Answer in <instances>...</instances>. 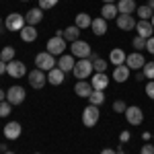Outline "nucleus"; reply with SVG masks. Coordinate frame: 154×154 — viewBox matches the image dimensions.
Here are the masks:
<instances>
[{
  "instance_id": "obj_10",
  "label": "nucleus",
  "mask_w": 154,
  "mask_h": 154,
  "mask_svg": "<svg viewBox=\"0 0 154 154\" xmlns=\"http://www.w3.org/2000/svg\"><path fill=\"white\" fill-rule=\"evenodd\" d=\"M6 74H8L11 78H23L25 74H27L25 62H19V60H12V62H8V66H6Z\"/></svg>"
},
{
  "instance_id": "obj_6",
  "label": "nucleus",
  "mask_w": 154,
  "mask_h": 154,
  "mask_svg": "<svg viewBox=\"0 0 154 154\" xmlns=\"http://www.w3.org/2000/svg\"><path fill=\"white\" fill-rule=\"evenodd\" d=\"M25 97H27V93H25L23 86H19V84H12L11 88L6 91V101H8L12 107L14 105H23Z\"/></svg>"
},
{
  "instance_id": "obj_38",
  "label": "nucleus",
  "mask_w": 154,
  "mask_h": 154,
  "mask_svg": "<svg viewBox=\"0 0 154 154\" xmlns=\"http://www.w3.org/2000/svg\"><path fill=\"white\" fill-rule=\"evenodd\" d=\"M146 95H148V97L154 101V80H150V82L146 84Z\"/></svg>"
},
{
  "instance_id": "obj_35",
  "label": "nucleus",
  "mask_w": 154,
  "mask_h": 154,
  "mask_svg": "<svg viewBox=\"0 0 154 154\" xmlns=\"http://www.w3.org/2000/svg\"><path fill=\"white\" fill-rule=\"evenodd\" d=\"M58 2L60 0H39V8H41V11H49V8H54Z\"/></svg>"
},
{
  "instance_id": "obj_11",
  "label": "nucleus",
  "mask_w": 154,
  "mask_h": 154,
  "mask_svg": "<svg viewBox=\"0 0 154 154\" xmlns=\"http://www.w3.org/2000/svg\"><path fill=\"white\" fill-rule=\"evenodd\" d=\"M144 64H146V60H144V56L140 54V51H134V54H130L128 56V60H125V66L130 68V70H142Z\"/></svg>"
},
{
  "instance_id": "obj_51",
  "label": "nucleus",
  "mask_w": 154,
  "mask_h": 154,
  "mask_svg": "<svg viewBox=\"0 0 154 154\" xmlns=\"http://www.w3.org/2000/svg\"><path fill=\"white\" fill-rule=\"evenodd\" d=\"M35 154H41V152H35Z\"/></svg>"
},
{
  "instance_id": "obj_17",
  "label": "nucleus",
  "mask_w": 154,
  "mask_h": 154,
  "mask_svg": "<svg viewBox=\"0 0 154 154\" xmlns=\"http://www.w3.org/2000/svg\"><path fill=\"white\" fill-rule=\"evenodd\" d=\"M125 60H128V54H125L121 48H115V49L109 51V62H111L113 66H121V64H125Z\"/></svg>"
},
{
  "instance_id": "obj_48",
  "label": "nucleus",
  "mask_w": 154,
  "mask_h": 154,
  "mask_svg": "<svg viewBox=\"0 0 154 154\" xmlns=\"http://www.w3.org/2000/svg\"><path fill=\"white\" fill-rule=\"evenodd\" d=\"M4 154H14V152H11V150H6V152H4Z\"/></svg>"
},
{
  "instance_id": "obj_23",
  "label": "nucleus",
  "mask_w": 154,
  "mask_h": 154,
  "mask_svg": "<svg viewBox=\"0 0 154 154\" xmlns=\"http://www.w3.org/2000/svg\"><path fill=\"white\" fill-rule=\"evenodd\" d=\"M74 25L82 31V29H88L91 25H93V17L88 14V12H78L76 14V21H74Z\"/></svg>"
},
{
  "instance_id": "obj_2",
  "label": "nucleus",
  "mask_w": 154,
  "mask_h": 154,
  "mask_svg": "<svg viewBox=\"0 0 154 154\" xmlns=\"http://www.w3.org/2000/svg\"><path fill=\"white\" fill-rule=\"evenodd\" d=\"M58 66V62H56V56H51L49 51H39L35 56V68L43 72H49L51 68H56Z\"/></svg>"
},
{
  "instance_id": "obj_46",
  "label": "nucleus",
  "mask_w": 154,
  "mask_h": 154,
  "mask_svg": "<svg viewBox=\"0 0 154 154\" xmlns=\"http://www.w3.org/2000/svg\"><path fill=\"white\" fill-rule=\"evenodd\" d=\"M148 6H150V8L154 11V0H148Z\"/></svg>"
},
{
  "instance_id": "obj_14",
  "label": "nucleus",
  "mask_w": 154,
  "mask_h": 154,
  "mask_svg": "<svg viewBox=\"0 0 154 154\" xmlns=\"http://www.w3.org/2000/svg\"><path fill=\"white\" fill-rule=\"evenodd\" d=\"M91 84L95 91H105L109 86V76L107 72H95V76H91Z\"/></svg>"
},
{
  "instance_id": "obj_16",
  "label": "nucleus",
  "mask_w": 154,
  "mask_h": 154,
  "mask_svg": "<svg viewBox=\"0 0 154 154\" xmlns=\"http://www.w3.org/2000/svg\"><path fill=\"white\" fill-rule=\"evenodd\" d=\"M93 91H95V88H93L91 80H78V82L74 84V93L78 97H82V99H88V95H91Z\"/></svg>"
},
{
  "instance_id": "obj_44",
  "label": "nucleus",
  "mask_w": 154,
  "mask_h": 154,
  "mask_svg": "<svg viewBox=\"0 0 154 154\" xmlns=\"http://www.w3.org/2000/svg\"><path fill=\"white\" fill-rule=\"evenodd\" d=\"M115 154H125V152H123V148H121V144L117 146V150H115Z\"/></svg>"
},
{
  "instance_id": "obj_36",
  "label": "nucleus",
  "mask_w": 154,
  "mask_h": 154,
  "mask_svg": "<svg viewBox=\"0 0 154 154\" xmlns=\"http://www.w3.org/2000/svg\"><path fill=\"white\" fill-rule=\"evenodd\" d=\"M125 109H128V105H125L123 101H115V103H113V111H115V113H125Z\"/></svg>"
},
{
  "instance_id": "obj_24",
  "label": "nucleus",
  "mask_w": 154,
  "mask_h": 154,
  "mask_svg": "<svg viewBox=\"0 0 154 154\" xmlns=\"http://www.w3.org/2000/svg\"><path fill=\"white\" fill-rule=\"evenodd\" d=\"M21 39H23L25 43L35 41V39H37V29L33 27V25H25L23 29H21Z\"/></svg>"
},
{
  "instance_id": "obj_52",
  "label": "nucleus",
  "mask_w": 154,
  "mask_h": 154,
  "mask_svg": "<svg viewBox=\"0 0 154 154\" xmlns=\"http://www.w3.org/2000/svg\"><path fill=\"white\" fill-rule=\"evenodd\" d=\"M0 154H2V150H0Z\"/></svg>"
},
{
  "instance_id": "obj_12",
  "label": "nucleus",
  "mask_w": 154,
  "mask_h": 154,
  "mask_svg": "<svg viewBox=\"0 0 154 154\" xmlns=\"http://www.w3.org/2000/svg\"><path fill=\"white\" fill-rule=\"evenodd\" d=\"M21 131H23V128H21V123H19V121H8V123L4 125L2 134H4V138H6V140H17V138L21 136Z\"/></svg>"
},
{
  "instance_id": "obj_20",
  "label": "nucleus",
  "mask_w": 154,
  "mask_h": 154,
  "mask_svg": "<svg viewBox=\"0 0 154 154\" xmlns=\"http://www.w3.org/2000/svg\"><path fill=\"white\" fill-rule=\"evenodd\" d=\"M64 74H66V72L60 70L58 66H56V68H51V70L48 72V82L54 84V86H60V84L64 82Z\"/></svg>"
},
{
  "instance_id": "obj_33",
  "label": "nucleus",
  "mask_w": 154,
  "mask_h": 154,
  "mask_svg": "<svg viewBox=\"0 0 154 154\" xmlns=\"http://www.w3.org/2000/svg\"><path fill=\"white\" fill-rule=\"evenodd\" d=\"M107 66H109V62H105L103 58H99L93 62V68H95V72H107Z\"/></svg>"
},
{
  "instance_id": "obj_34",
  "label": "nucleus",
  "mask_w": 154,
  "mask_h": 154,
  "mask_svg": "<svg viewBox=\"0 0 154 154\" xmlns=\"http://www.w3.org/2000/svg\"><path fill=\"white\" fill-rule=\"evenodd\" d=\"M131 45H134V49L136 51H142V49H146V39L144 37H134V41H131Z\"/></svg>"
},
{
  "instance_id": "obj_7",
  "label": "nucleus",
  "mask_w": 154,
  "mask_h": 154,
  "mask_svg": "<svg viewBox=\"0 0 154 154\" xmlns=\"http://www.w3.org/2000/svg\"><path fill=\"white\" fill-rule=\"evenodd\" d=\"M27 78H29V84L33 86V88H43L45 84H48V74L43 70H39V68H35V70H31L29 74H27Z\"/></svg>"
},
{
  "instance_id": "obj_5",
  "label": "nucleus",
  "mask_w": 154,
  "mask_h": 154,
  "mask_svg": "<svg viewBox=\"0 0 154 154\" xmlns=\"http://www.w3.org/2000/svg\"><path fill=\"white\" fill-rule=\"evenodd\" d=\"M68 41L64 39V37H58V35H54L51 39H49L48 43H45V51H49L51 56H62L64 51H66V45Z\"/></svg>"
},
{
  "instance_id": "obj_49",
  "label": "nucleus",
  "mask_w": 154,
  "mask_h": 154,
  "mask_svg": "<svg viewBox=\"0 0 154 154\" xmlns=\"http://www.w3.org/2000/svg\"><path fill=\"white\" fill-rule=\"evenodd\" d=\"M2 23H4V21H2V17H0V27H2Z\"/></svg>"
},
{
  "instance_id": "obj_41",
  "label": "nucleus",
  "mask_w": 154,
  "mask_h": 154,
  "mask_svg": "<svg viewBox=\"0 0 154 154\" xmlns=\"http://www.w3.org/2000/svg\"><path fill=\"white\" fill-rule=\"evenodd\" d=\"M6 66H8V64L0 60V76H2V74H6Z\"/></svg>"
},
{
  "instance_id": "obj_42",
  "label": "nucleus",
  "mask_w": 154,
  "mask_h": 154,
  "mask_svg": "<svg viewBox=\"0 0 154 154\" xmlns=\"http://www.w3.org/2000/svg\"><path fill=\"white\" fill-rule=\"evenodd\" d=\"M101 154H115V150H111V148H105V150H103Z\"/></svg>"
},
{
  "instance_id": "obj_18",
  "label": "nucleus",
  "mask_w": 154,
  "mask_h": 154,
  "mask_svg": "<svg viewBox=\"0 0 154 154\" xmlns=\"http://www.w3.org/2000/svg\"><path fill=\"white\" fill-rule=\"evenodd\" d=\"M25 21H27V25H39L41 21H43V11L39 8V6H35V8H31V11L25 14Z\"/></svg>"
},
{
  "instance_id": "obj_40",
  "label": "nucleus",
  "mask_w": 154,
  "mask_h": 154,
  "mask_svg": "<svg viewBox=\"0 0 154 154\" xmlns=\"http://www.w3.org/2000/svg\"><path fill=\"white\" fill-rule=\"evenodd\" d=\"M130 138H131L130 131H121V134H119V142H128Z\"/></svg>"
},
{
  "instance_id": "obj_13",
  "label": "nucleus",
  "mask_w": 154,
  "mask_h": 154,
  "mask_svg": "<svg viewBox=\"0 0 154 154\" xmlns=\"http://www.w3.org/2000/svg\"><path fill=\"white\" fill-rule=\"evenodd\" d=\"M115 23H117V29H121V31H131V29H136V19H134V14H117Z\"/></svg>"
},
{
  "instance_id": "obj_31",
  "label": "nucleus",
  "mask_w": 154,
  "mask_h": 154,
  "mask_svg": "<svg viewBox=\"0 0 154 154\" xmlns=\"http://www.w3.org/2000/svg\"><path fill=\"white\" fill-rule=\"evenodd\" d=\"M142 72H144V76H146V78L154 80V62H146V64H144V68H142Z\"/></svg>"
},
{
  "instance_id": "obj_8",
  "label": "nucleus",
  "mask_w": 154,
  "mask_h": 154,
  "mask_svg": "<svg viewBox=\"0 0 154 154\" xmlns=\"http://www.w3.org/2000/svg\"><path fill=\"white\" fill-rule=\"evenodd\" d=\"M72 56L74 58H78V60H82V58H88L91 54H93V49H91V45L86 43V41H82V39H78V41H72Z\"/></svg>"
},
{
  "instance_id": "obj_27",
  "label": "nucleus",
  "mask_w": 154,
  "mask_h": 154,
  "mask_svg": "<svg viewBox=\"0 0 154 154\" xmlns=\"http://www.w3.org/2000/svg\"><path fill=\"white\" fill-rule=\"evenodd\" d=\"M62 37H64V39H66V41H78V39H80V29H78V27H76V25H72V27H66V29H64V33H62Z\"/></svg>"
},
{
  "instance_id": "obj_25",
  "label": "nucleus",
  "mask_w": 154,
  "mask_h": 154,
  "mask_svg": "<svg viewBox=\"0 0 154 154\" xmlns=\"http://www.w3.org/2000/svg\"><path fill=\"white\" fill-rule=\"evenodd\" d=\"M119 14H134L136 12V2L134 0H117Z\"/></svg>"
},
{
  "instance_id": "obj_3",
  "label": "nucleus",
  "mask_w": 154,
  "mask_h": 154,
  "mask_svg": "<svg viewBox=\"0 0 154 154\" xmlns=\"http://www.w3.org/2000/svg\"><path fill=\"white\" fill-rule=\"evenodd\" d=\"M99 117H101V111H99V107L97 105H88L82 109V123L86 128H95L97 123H99Z\"/></svg>"
},
{
  "instance_id": "obj_28",
  "label": "nucleus",
  "mask_w": 154,
  "mask_h": 154,
  "mask_svg": "<svg viewBox=\"0 0 154 154\" xmlns=\"http://www.w3.org/2000/svg\"><path fill=\"white\" fill-rule=\"evenodd\" d=\"M88 103L91 105H103L105 103V91H93L91 95H88Z\"/></svg>"
},
{
  "instance_id": "obj_26",
  "label": "nucleus",
  "mask_w": 154,
  "mask_h": 154,
  "mask_svg": "<svg viewBox=\"0 0 154 154\" xmlns=\"http://www.w3.org/2000/svg\"><path fill=\"white\" fill-rule=\"evenodd\" d=\"M128 78H130V68H128L125 64L115 66V70H113V80H117V82H125Z\"/></svg>"
},
{
  "instance_id": "obj_43",
  "label": "nucleus",
  "mask_w": 154,
  "mask_h": 154,
  "mask_svg": "<svg viewBox=\"0 0 154 154\" xmlns=\"http://www.w3.org/2000/svg\"><path fill=\"white\" fill-rule=\"evenodd\" d=\"M0 101H6V93H4L2 88H0Z\"/></svg>"
},
{
  "instance_id": "obj_1",
  "label": "nucleus",
  "mask_w": 154,
  "mask_h": 154,
  "mask_svg": "<svg viewBox=\"0 0 154 154\" xmlns=\"http://www.w3.org/2000/svg\"><path fill=\"white\" fill-rule=\"evenodd\" d=\"M93 72H95V68H93V62L88 58H82L78 60L76 64H74V70H72V74L78 78V80H86V78H91L93 76Z\"/></svg>"
},
{
  "instance_id": "obj_29",
  "label": "nucleus",
  "mask_w": 154,
  "mask_h": 154,
  "mask_svg": "<svg viewBox=\"0 0 154 154\" xmlns=\"http://www.w3.org/2000/svg\"><path fill=\"white\" fill-rule=\"evenodd\" d=\"M154 11L148 6V4H142V6H138V17H140V21H150L152 19Z\"/></svg>"
},
{
  "instance_id": "obj_32",
  "label": "nucleus",
  "mask_w": 154,
  "mask_h": 154,
  "mask_svg": "<svg viewBox=\"0 0 154 154\" xmlns=\"http://www.w3.org/2000/svg\"><path fill=\"white\" fill-rule=\"evenodd\" d=\"M12 113V105L8 101H0V117H6Z\"/></svg>"
},
{
  "instance_id": "obj_39",
  "label": "nucleus",
  "mask_w": 154,
  "mask_h": 154,
  "mask_svg": "<svg viewBox=\"0 0 154 154\" xmlns=\"http://www.w3.org/2000/svg\"><path fill=\"white\" fill-rule=\"evenodd\" d=\"M146 49H148V51H150V54L154 56V37H150V39H146Z\"/></svg>"
},
{
  "instance_id": "obj_22",
  "label": "nucleus",
  "mask_w": 154,
  "mask_h": 154,
  "mask_svg": "<svg viewBox=\"0 0 154 154\" xmlns=\"http://www.w3.org/2000/svg\"><path fill=\"white\" fill-rule=\"evenodd\" d=\"M91 29H93V33L97 37H103L107 33V21L103 17H99V19H93V25H91Z\"/></svg>"
},
{
  "instance_id": "obj_9",
  "label": "nucleus",
  "mask_w": 154,
  "mask_h": 154,
  "mask_svg": "<svg viewBox=\"0 0 154 154\" xmlns=\"http://www.w3.org/2000/svg\"><path fill=\"white\" fill-rule=\"evenodd\" d=\"M123 115H125V119H128V123H130V125H140V123L144 121V111L138 105L128 107Z\"/></svg>"
},
{
  "instance_id": "obj_4",
  "label": "nucleus",
  "mask_w": 154,
  "mask_h": 154,
  "mask_svg": "<svg viewBox=\"0 0 154 154\" xmlns=\"http://www.w3.org/2000/svg\"><path fill=\"white\" fill-rule=\"evenodd\" d=\"M25 25H27V21H25L23 14H19V12H11L6 17V21H4L6 31H12V33H21V29H23Z\"/></svg>"
},
{
  "instance_id": "obj_30",
  "label": "nucleus",
  "mask_w": 154,
  "mask_h": 154,
  "mask_svg": "<svg viewBox=\"0 0 154 154\" xmlns=\"http://www.w3.org/2000/svg\"><path fill=\"white\" fill-rule=\"evenodd\" d=\"M0 60H2V62H6V64H8V62H12V60H14V48L4 45V48H2V51H0Z\"/></svg>"
},
{
  "instance_id": "obj_45",
  "label": "nucleus",
  "mask_w": 154,
  "mask_h": 154,
  "mask_svg": "<svg viewBox=\"0 0 154 154\" xmlns=\"http://www.w3.org/2000/svg\"><path fill=\"white\" fill-rule=\"evenodd\" d=\"M103 4H115V0H103Z\"/></svg>"
},
{
  "instance_id": "obj_19",
  "label": "nucleus",
  "mask_w": 154,
  "mask_h": 154,
  "mask_svg": "<svg viewBox=\"0 0 154 154\" xmlns=\"http://www.w3.org/2000/svg\"><path fill=\"white\" fill-rule=\"evenodd\" d=\"M74 64H76V62H74V56H68V54H62V56H60V60H58V68L60 70H64V72H72L74 70Z\"/></svg>"
},
{
  "instance_id": "obj_15",
  "label": "nucleus",
  "mask_w": 154,
  "mask_h": 154,
  "mask_svg": "<svg viewBox=\"0 0 154 154\" xmlns=\"http://www.w3.org/2000/svg\"><path fill=\"white\" fill-rule=\"evenodd\" d=\"M136 31H138V35L144 37V39L154 37V27H152L150 21H138V23H136Z\"/></svg>"
},
{
  "instance_id": "obj_47",
  "label": "nucleus",
  "mask_w": 154,
  "mask_h": 154,
  "mask_svg": "<svg viewBox=\"0 0 154 154\" xmlns=\"http://www.w3.org/2000/svg\"><path fill=\"white\" fill-rule=\"evenodd\" d=\"M150 23H152V27H154V14H152V19H150Z\"/></svg>"
},
{
  "instance_id": "obj_50",
  "label": "nucleus",
  "mask_w": 154,
  "mask_h": 154,
  "mask_svg": "<svg viewBox=\"0 0 154 154\" xmlns=\"http://www.w3.org/2000/svg\"><path fill=\"white\" fill-rule=\"evenodd\" d=\"M21 2H29V0H21Z\"/></svg>"
},
{
  "instance_id": "obj_37",
  "label": "nucleus",
  "mask_w": 154,
  "mask_h": 154,
  "mask_svg": "<svg viewBox=\"0 0 154 154\" xmlns=\"http://www.w3.org/2000/svg\"><path fill=\"white\" fill-rule=\"evenodd\" d=\"M140 154H154V144H144Z\"/></svg>"
},
{
  "instance_id": "obj_21",
  "label": "nucleus",
  "mask_w": 154,
  "mask_h": 154,
  "mask_svg": "<svg viewBox=\"0 0 154 154\" xmlns=\"http://www.w3.org/2000/svg\"><path fill=\"white\" fill-rule=\"evenodd\" d=\"M117 4H103V8H101V17L105 19V21H115L117 19Z\"/></svg>"
}]
</instances>
